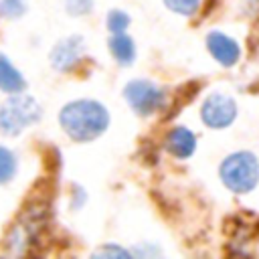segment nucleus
<instances>
[{
  "label": "nucleus",
  "mask_w": 259,
  "mask_h": 259,
  "mask_svg": "<svg viewBox=\"0 0 259 259\" xmlns=\"http://www.w3.org/2000/svg\"><path fill=\"white\" fill-rule=\"evenodd\" d=\"M93 255L95 257H113V255H117V257H130V251H125L121 247H115V245H105V247L97 249Z\"/></svg>",
  "instance_id": "f3484780"
},
{
  "label": "nucleus",
  "mask_w": 259,
  "mask_h": 259,
  "mask_svg": "<svg viewBox=\"0 0 259 259\" xmlns=\"http://www.w3.org/2000/svg\"><path fill=\"white\" fill-rule=\"evenodd\" d=\"M85 55V40L77 34L59 40L51 53V63L57 71H71Z\"/></svg>",
  "instance_id": "0eeeda50"
},
{
  "label": "nucleus",
  "mask_w": 259,
  "mask_h": 259,
  "mask_svg": "<svg viewBox=\"0 0 259 259\" xmlns=\"http://www.w3.org/2000/svg\"><path fill=\"white\" fill-rule=\"evenodd\" d=\"M49 223V206L47 202H32L26 206L18 221L12 225L6 237V253L8 255H26L32 251V245L38 241L42 229Z\"/></svg>",
  "instance_id": "f03ea898"
},
{
  "label": "nucleus",
  "mask_w": 259,
  "mask_h": 259,
  "mask_svg": "<svg viewBox=\"0 0 259 259\" xmlns=\"http://www.w3.org/2000/svg\"><path fill=\"white\" fill-rule=\"evenodd\" d=\"M247 2H249V4H257L259 0H247Z\"/></svg>",
  "instance_id": "a211bd4d"
},
{
  "label": "nucleus",
  "mask_w": 259,
  "mask_h": 259,
  "mask_svg": "<svg viewBox=\"0 0 259 259\" xmlns=\"http://www.w3.org/2000/svg\"><path fill=\"white\" fill-rule=\"evenodd\" d=\"M221 178L225 186L237 194H245L253 190L259 180V164L255 154L237 152L225 158V162L221 164Z\"/></svg>",
  "instance_id": "7ed1b4c3"
},
{
  "label": "nucleus",
  "mask_w": 259,
  "mask_h": 259,
  "mask_svg": "<svg viewBox=\"0 0 259 259\" xmlns=\"http://www.w3.org/2000/svg\"><path fill=\"white\" fill-rule=\"evenodd\" d=\"M14 172H16V158H14V154L8 148L0 146V184L8 182L14 176Z\"/></svg>",
  "instance_id": "f8f14e48"
},
{
  "label": "nucleus",
  "mask_w": 259,
  "mask_h": 259,
  "mask_svg": "<svg viewBox=\"0 0 259 259\" xmlns=\"http://www.w3.org/2000/svg\"><path fill=\"white\" fill-rule=\"evenodd\" d=\"M91 4H93V0H65L67 12L73 14V16L87 14V12L91 10Z\"/></svg>",
  "instance_id": "dca6fc26"
},
{
  "label": "nucleus",
  "mask_w": 259,
  "mask_h": 259,
  "mask_svg": "<svg viewBox=\"0 0 259 259\" xmlns=\"http://www.w3.org/2000/svg\"><path fill=\"white\" fill-rule=\"evenodd\" d=\"M61 127L75 142H91L107 130L109 113L107 109L91 99L71 101L59 113Z\"/></svg>",
  "instance_id": "f257e3e1"
},
{
  "label": "nucleus",
  "mask_w": 259,
  "mask_h": 259,
  "mask_svg": "<svg viewBox=\"0 0 259 259\" xmlns=\"http://www.w3.org/2000/svg\"><path fill=\"white\" fill-rule=\"evenodd\" d=\"M206 47L223 67H233L239 61V45L223 32H210L206 36Z\"/></svg>",
  "instance_id": "6e6552de"
},
{
  "label": "nucleus",
  "mask_w": 259,
  "mask_h": 259,
  "mask_svg": "<svg viewBox=\"0 0 259 259\" xmlns=\"http://www.w3.org/2000/svg\"><path fill=\"white\" fill-rule=\"evenodd\" d=\"M166 6L178 14H184V16H190L194 14V10L198 8V2L200 0H164Z\"/></svg>",
  "instance_id": "4468645a"
},
{
  "label": "nucleus",
  "mask_w": 259,
  "mask_h": 259,
  "mask_svg": "<svg viewBox=\"0 0 259 259\" xmlns=\"http://www.w3.org/2000/svg\"><path fill=\"white\" fill-rule=\"evenodd\" d=\"M24 10H26V6L22 0H2L0 2V12L8 18L20 16V14H24Z\"/></svg>",
  "instance_id": "2eb2a0df"
},
{
  "label": "nucleus",
  "mask_w": 259,
  "mask_h": 259,
  "mask_svg": "<svg viewBox=\"0 0 259 259\" xmlns=\"http://www.w3.org/2000/svg\"><path fill=\"white\" fill-rule=\"evenodd\" d=\"M196 148V138L188 127H174L166 136V150L176 158H188Z\"/></svg>",
  "instance_id": "1a4fd4ad"
},
{
  "label": "nucleus",
  "mask_w": 259,
  "mask_h": 259,
  "mask_svg": "<svg viewBox=\"0 0 259 259\" xmlns=\"http://www.w3.org/2000/svg\"><path fill=\"white\" fill-rule=\"evenodd\" d=\"M24 87V77L14 69V65L4 55H0V89L8 93H20Z\"/></svg>",
  "instance_id": "9d476101"
},
{
  "label": "nucleus",
  "mask_w": 259,
  "mask_h": 259,
  "mask_svg": "<svg viewBox=\"0 0 259 259\" xmlns=\"http://www.w3.org/2000/svg\"><path fill=\"white\" fill-rule=\"evenodd\" d=\"M200 117L208 127H214V130L227 127L237 117V103L229 95L212 93L204 99L200 107Z\"/></svg>",
  "instance_id": "423d86ee"
},
{
  "label": "nucleus",
  "mask_w": 259,
  "mask_h": 259,
  "mask_svg": "<svg viewBox=\"0 0 259 259\" xmlns=\"http://www.w3.org/2000/svg\"><path fill=\"white\" fill-rule=\"evenodd\" d=\"M40 119V105L30 95L14 93L0 105V130L6 136L20 134L26 125Z\"/></svg>",
  "instance_id": "20e7f679"
},
{
  "label": "nucleus",
  "mask_w": 259,
  "mask_h": 259,
  "mask_svg": "<svg viewBox=\"0 0 259 259\" xmlns=\"http://www.w3.org/2000/svg\"><path fill=\"white\" fill-rule=\"evenodd\" d=\"M123 97L130 103V107L136 113H140V115L154 113L162 105V101H164L162 91L152 81H146V79H134V81H130L125 85V89H123Z\"/></svg>",
  "instance_id": "39448f33"
},
{
  "label": "nucleus",
  "mask_w": 259,
  "mask_h": 259,
  "mask_svg": "<svg viewBox=\"0 0 259 259\" xmlns=\"http://www.w3.org/2000/svg\"><path fill=\"white\" fill-rule=\"evenodd\" d=\"M109 49H111V55L117 59L119 65H130L136 57V47H134V40L123 34V32H117L111 36L109 40Z\"/></svg>",
  "instance_id": "9b49d317"
},
{
  "label": "nucleus",
  "mask_w": 259,
  "mask_h": 259,
  "mask_svg": "<svg viewBox=\"0 0 259 259\" xmlns=\"http://www.w3.org/2000/svg\"><path fill=\"white\" fill-rule=\"evenodd\" d=\"M130 24V16L121 10H111L107 14V28L111 30V34H117V32H123Z\"/></svg>",
  "instance_id": "ddd939ff"
}]
</instances>
